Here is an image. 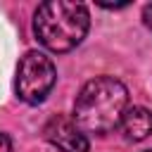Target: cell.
I'll return each instance as SVG.
<instances>
[{
    "label": "cell",
    "mask_w": 152,
    "mask_h": 152,
    "mask_svg": "<svg viewBox=\"0 0 152 152\" xmlns=\"http://www.w3.org/2000/svg\"><path fill=\"white\" fill-rule=\"evenodd\" d=\"M142 21H145L147 28H152V2H147V5L142 7Z\"/></svg>",
    "instance_id": "obj_6"
},
{
    "label": "cell",
    "mask_w": 152,
    "mask_h": 152,
    "mask_svg": "<svg viewBox=\"0 0 152 152\" xmlns=\"http://www.w3.org/2000/svg\"><path fill=\"white\" fill-rule=\"evenodd\" d=\"M128 109V90L114 76H95L88 81L74 102V121L83 133L104 135L121 126Z\"/></svg>",
    "instance_id": "obj_1"
},
{
    "label": "cell",
    "mask_w": 152,
    "mask_h": 152,
    "mask_svg": "<svg viewBox=\"0 0 152 152\" xmlns=\"http://www.w3.org/2000/svg\"><path fill=\"white\" fill-rule=\"evenodd\" d=\"M145 152H152V150H145Z\"/></svg>",
    "instance_id": "obj_8"
},
{
    "label": "cell",
    "mask_w": 152,
    "mask_h": 152,
    "mask_svg": "<svg viewBox=\"0 0 152 152\" xmlns=\"http://www.w3.org/2000/svg\"><path fill=\"white\" fill-rule=\"evenodd\" d=\"M45 140L50 145H55L59 152H88L90 142H88V135L78 128V124L69 116H52L48 124H45Z\"/></svg>",
    "instance_id": "obj_4"
},
{
    "label": "cell",
    "mask_w": 152,
    "mask_h": 152,
    "mask_svg": "<svg viewBox=\"0 0 152 152\" xmlns=\"http://www.w3.org/2000/svg\"><path fill=\"white\" fill-rule=\"evenodd\" d=\"M57 81V69L52 64V59L45 52L38 50H28L17 66V97L24 100L26 104H38L43 102L52 86Z\"/></svg>",
    "instance_id": "obj_3"
},
{
    "label": "cell",
    "mask_w": 152,
    "mask_h": 152,
    "mask_svg": "<svg viewBox=\"0 0 152 152\" xmlns=\"http://www.w3.org/2000/svg\"><path fill=\"white\" fill-rule=\"evenodd\" d=\"M0 152H12V142L5 133H0Z\"/></svg>",
    "instance_id": "obj_7"
},
{
    "label": "cell",
    "mask_w": 152,
    "mask_h": 152,
    "mask_svg": "<svg viewBox=\"0 0 152 152\" xmlns=\"http://www.w3.org/2000/svg\"><path fill=\"white\" fill-rule=\"evenodd\" d=\"M121 131L126 140H145L152 133V112L145 107H128L121 119Z\"/></svg>",
    "instance_id": "obj_5"
},
{
    "label": "cell",
    "mask_w": 152,
    "mask_h": 152,
    "mask_svg": "<svg viewBox=\"0 0 152 152\" xmlns=\"http://www.w3.org/2000/svg\"><path fill=\"white\" fill-rule=\"evenodd\" d=\"M90 17L83 2L50 0L38 5L33 14V33L43 48L52 52L74 50L88 33Z\"/></svg>",
    "instance_id": "obj_2"
}]
</instances>
